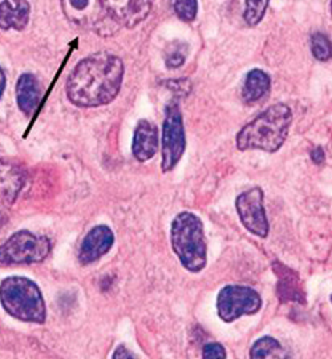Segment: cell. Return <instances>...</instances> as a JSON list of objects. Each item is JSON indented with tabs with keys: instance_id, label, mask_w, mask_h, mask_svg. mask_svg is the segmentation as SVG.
<instances>
[{
	"instance_id": "obj_1",
	"label": "cell",
	"mask_w": 332,
	"mask_h": 359,
	"mask_svg": "<svg viewBox=\"0 0 332 359\" xmlns=\"http://www.w3.org/2000/svg\"><path fill=\"white\" fill-rule=\"evenodd\" d=\"M124 79L123 60L111 52H97L83 59L67 80L69 102L95 108L113 102Z\"/></svg>"
},
{
	"instance_id": "obj_2",
	"label": "cell",
	"mask_w": 332,
	"mask_h": 359,
	"mask_svg": "<svg viewBox=\"0 0 332 359\" xmlns=\"http://www.w3.org/2000/svg\"><path fill=\"white\" fill-rule=\"evenodd\" d=\"M291 121L293 112L290 107L283 103L274 104L240 130L237 148L240 151L278 152L289 136Z\"/></svg>"
},
{
	"instance_id": "obj_3",
	"label": "cell",
	"mask_w": 332,
	"mask_h": 359,
	"mask_svg": "<svg viewBox=\"0 0 332 359\" xmlns=\"http://www.w3.org/2000/svg\"><path fill=\"white\" fill-rule=\"evenodd\" d=\"M170 243L185 269L192 273L205 269L207 245L201 218L192 212L177 215L170 226Z\"/></svg>"
},
{
	"instance_id": "obj_4",
	"label": "cell",
	"mask_w": 332,
	"mask_h": 359,
	"mask_svg": "<svg viewBox=\"0 0 332 359\" xmlns=\"http://www.w3.org/2000/svg\"><path fill=\"white\" fill-rule=\"evenodd\" d=\"M0 302L8 314L25 322L46 321V304L38 285L26 277H10L0 285Z\"/></svg>"
},
{
	"instance_id": "obj_5",
	"label": "cell",
	"mask_w": 332,
	"mask_h": 359,
	"mask_svg": "<svg viewBox=\"0 0 332 359\" xmlns=\"http://www.w3.org/2000/svg\"><path fill=\"white\" fill-rule=\"evenodd\" d=\"M51 252V241L46 236L32 231L15 233L0 246V264H34L40 262Z\"/></svg>"
},
{
	"instance_id": "obj_6",
	"label": "cell",
	"mask_w": 332,
	"mask_h": 359,
	"mask_svg": "<svg viewBox=\"0 0 332 359\" xmlns=\"http://www.w3.org/2000/svg\"><path fill=\"white\" fill-rule=\"evenodd\" d=\"M62 8L69 22L92 28L102 36L115 34L120 27L104 10L102 0H62Z\"/></svg>"
},
{
	"instance_id": "obj_7",
	"label": "cell",
	"mask_w": 332,
	"mask_h": 359,
	"mask_svg": "<svg viewBox=\"0 0 332 359\" xmlns=\"http://www.w3.org/2000/svg\"><path fill=\"white\" fill-rule=\"evenodd\" d=\"M262 308V298L254 289L241 285L223 287L217 298V311L223 322H234L243 316H253Z\"/></svg>"
},
{
	"instance_id": "obj_8",
	"label": "cell",
	"mask_w": 332,
	"mask_h": 359,
	"mask_svg": "<svg viewBox=\"0 0 332 359\" xmlns=\"http://www.w3.org/2000/svg\"><path fill=\"white\" fill-rule=\"evenodd\" d=\"M186 148L182 114L176 102L166 107L165 120L161 140V168L164 172L173 170L182 158Z\"/></svg>"
},
{
	"instance_id": "obj_9",
	"label": "cell",
	"mask_w": 332,
	"mask_h": 359,
	"mask_svg": "<svg viewBox=\"0 0 332 359\" xmlns=\"http://www.w3.org/2000/svg\"><path fill=\"white\" fill-rule=\"evenodd\" d=\"M263 192L261 188H251L235 200V208L243 226L261 238L268 236V219L263 205Z\"/></svg>"
},
{
	"instance_id": "obj_10",
	"label": "cell",
	"mask_w": 332,
	"mask_h": 359,
	"mask_svg": "<svg viewBox=\"0 0 332 359\" xmlns=\"http://www.w3.org/2000/svg\"><path fill=\"white\" fill-rule=\"evenodd\" d=\"M102 7L118 26L134 28L151 13V0H102Z\"/></svg>"
},
{
	"instance_id": "obj_11",
	"label": "cell",
	"mask_w": 332,
	"mask_h": 359,
	"mask_svg": "<svg viewBox=\"0 0 332 359\" xmlns=\"http://www.w3.org/2000/svg\"><path fill=\"white\" fill-rule=\"evenodd\" d=\"M115 243V234L108 226L99 225L93 228L83 240V244L80 246L78 258L83 265H88L104 255H106Z\"/></svg>"
},
{
	"instance_id": "obj_12",
	"label": "cell",
	"mask_w": 332,
	"mask_h": 359,
	"mask_svg": "<svg viewBox=\"0 0 332 359\" xmlns=\"http://www.w3.org/2000/svg\"><path fill=\"white\" fill-rule=\"evenodd\" d=\"M26 181V170L11 160L0 158V204L11 205Z\"/></svg>"
},
{
	"instance_id": "obj_13",
	"label": "cell",
	"mask_w": 332,
	"mask_h": 359,
	"mask_svg": "<svg viewBox=\"0 0 332 359\" xmlns=\"http://www.w3.org/2000/svg\"><path fill=\"white\" fill-rule=\"evenodd\" d=\"M132 152L141 163H145L158 152V129L148 120H140L134 130Z\"/></svg>"
},
{
	"instance_id": "obj_14",
	"label": "cell",
	"mask_w": 332,
	"mask_h": 359,
	"mask_svg": "<svg viewBox=\"0 0 332 359\" xmlns=\"http://www.w3.org/2000/svg\"><path fill=\"white\" fill-rule=\"evenodd\" d=\"M274 271L278 276L277 292L283 302H305L306 294L303 292L299 274L294 270L289 269L281 262L274 264Z\"/></svg>"
},
{
	"instance_id": "obj_15",
	"label": "cell",
	"mask_w": 332,
	"mask_h": 359,
	"mask_svg": "<svg viewBox=\"0 0 332 359\" xmlns=\"http://www.w3.org/2000/svg\"><path fill=\"white\" fill-rule=\"evenodd\" d=\"M31 7L27 0H3L0 3V28L22 31L29 20Z\"/></svg>"
},
{
	"instance_id": "obj_16",
	"label": "cell",
	"mask_w": 332,
	"mask_h": 359,
	"mask_svg": "<svg viewBox=\"0 0 332 359\" xmlns=\"http://www.w3.org/2000/svg\"><path fill=\"white\" fill-rule=\"evenodd\" d=\"M16 99L20 111L31 115L41 99V88L38 77L32 74H25L19 77L16 84Z\"/></svg>"
},
{
	"instance_id": "obj_17",
	"label": "cell",
	"mask_w": 332,
	"mask_h": 359,
	"mask_svg": "<svg viewBox=\"0 0 332 359\" xmlns=\"http://www.w3.org/2000/svg\"><path fill=\"white\" fill-rule=\"evenodd\" d=\"M271 88V79L262 69H251L244 79L242 88L243 102L247 105L262 102L268 97Z\"/></svg>"
},
{
	"instance_id": "obj_18",
	"label": "cell",
	"mask_w": 332,
	"mask_h": 359,
	"mask_svg": "<svg viewBox=\"0 0 332 359\" xmlns=\"http://www.w3.org/2000/svg\"><path fill=\"white\" fill-rule=\"evenodd\" d=\"M250 357L253 359L286 358L281 344L272 337H262L251 347Z\"/></svg>"
},
{
	"instance_id": "obj_19",
	"label": "cell",
	"mask_w": 332,
	"mask_h": 359,
	"mask_svg": "<svg viewBox=\"0 0 332 359\" xmlns=\"http://www.w3.org/2000/svg\"><path fill=\"white\" fill-rule=\"evenodd\" d=\"M268 0H246L243 20L247 26H258L268 11Z\"/></svg>"
},
{
	"instance_id": "obj_20",
	"label": "cell",
	"mask_w": 332,
	"mask_h": 359,
	"mask_svg": "<svg viewBox=\"0 0 332 359\" xmlns=\"http://www.w3.org/2000/svg\"><path fill=\"white\" fill-rule=\"evenodd\" d=\"M310 47L314 57L319 62H328L331 59V41L327 35L321 32L312 34L310 40Z\"/></svg>"
},
{
	"instance_id": "obj_21",
	"label": "cell",
	"mask_w": 332,
	"mask_h": 359,
	"mask_svg": "<svg viewBox=\"0 0 332 359\" xmlns=\"http://www.w3.org/2000/svg\"><path fill=\"white\" fill-rule=\"evenodd\" d=\"M173 10L179 19L185 23H192L198 13L197 0H170Z\"/></svg>"
},
{
	"instance_id": "obj_22",
	"label": "cell",
	"mask_w": 332,
	"mask_h": 359,
	"mask_svg": "<svg viewBox=\"0 0 332 359\" xmlns=\"http://www.w3.org/2000/svg\"><path fill=\"white\" fill-rule=\"evenodd\" d=\"M186 56H188V46L186 44L179 43V41L170 44L169 51L166 52V67L172 68V69L179 68L185 63Z\"/></svg>"
},
{
	"instance_id": "obj_23",
	"label": "cell",
	"mask_w": 332,
	"mask_h": 359,
	"mask_svg": "<svg viewBox=\"0 0 332 359\" xmlns=\"http://www.w3.org/2000/svg\"><path fill=\"white\" fill-rule=\"evenodd\" d=\"M202 357L205 359H225L226 351L219 344H207L202 350Z\"/></svg>"
},
{
	"instance_id": "obj_24",
	"label": "cell",
	"mask_w": 332,
	"mask_h": 359,
	"mask_svg": "<svg viewBox=\"0 0 332 359\" xmlns=\"http://www.w3.org/2000/svg\"><path fill=\"white\" fill-rule=\"evenodd\" d=\"M113 358H137V355H134L133 353H130L128 348H127L125 346H118L117 348H116L115 354H113Z\"/></svg>"
},
{
	"instance_id": "obj_25",
	"label": "cell",
	"mask_w": 332,
	"mask_h": 359,
	"mask_svg": "<svg viewBox=\"0 0 332 359\" xmlns=\"http://www.w3.org/2000/svg\"><path fill=\"white\" fill-rule=\"evenodd\" d=\"M311 158L314 160L315 164H321L324 161V152L321 148H315L312 152H311Z\"/></svg>"
},
{
	"instance_id": "obj_26",
	"label": "cell",
	"mask_w": 332,
	"mask_h": 359,
	"mask_svg": "<svg viewBox=\"0 0 332 359\" xmlns=\"http://www.w3.org/2000/svg\"><path fill=\"white\" fill-rule=\"evenodd\" d=\"M4 87H6V77H4V74H3V71L0 69V97H1V95H3V90H4Z\"/></svg>"
}]
</instances>
